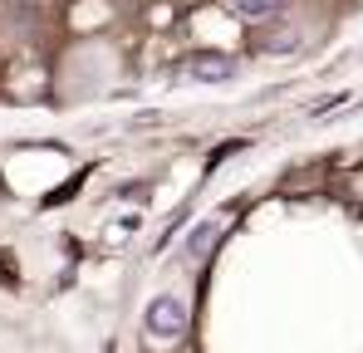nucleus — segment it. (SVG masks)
I'll list each match as a JSON object with an SVG mask.
<instances>
[{
	"mask_svg": "<svg viewBox=\"0 0 363 353\" xmlns=\"http://www.w3.org/2000/svg\"><path fill=\"white\" fill-rule=\"evenodd\" d=\"M143 324H147V334H152L157 344H177L182 334H186V304H182V294H157V299L147 304Z\"/></svg>",
	"mask_w": 363,
	"mask_h": 353,
	"instance_id": "obj_1",
	"label": "nucleus"
},
{
	"mask_svg": "<svg viewBox=\"0 0 363 353\" xmlns=\"http://www.w3.org/2000/svg\"><path fill=\"white\" fill-rule=\"evenodd\" d=\"M236 69H241V64L231 55H196L186 64V79H196V84H231Z\"/></svg>",
	"mask_w": 363,
	"mask_h": 353,
	"instance_id": "obj_2",
	"label": "nucleus"
},
{
	"mask_svg": "<svg viewBox=\"0 0 363 353\" xmlns=\"http://www.w3.org/2000/svg\"><path fill=\"white\" fill-rule=\"evenodd\" d=\"M216 235H221V221H201L196 231L186 235V255H206L216 245Z\"/></svg>",
	"mask_w": 363,
	"mask_h": 353,
	"instance_id": "obj_3",
	"label": "nucleus"
},
{
	"mask_svg": "<svg viewBox=\"0 0 363 353\" xmlns=\"http://www.w3.org/2000/svg\"><path fill=\"white\" fill-rule=\"evenodd\" d=\"M285 0H231V10L241 15V20H265V15H275Z\"/></svg>",
	"mask_w": 363,
	"mask_h": 353,
	"instance_id": "obj_4",
	"label": "nucleus"
}]
</instances>
